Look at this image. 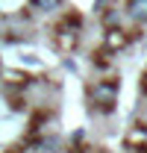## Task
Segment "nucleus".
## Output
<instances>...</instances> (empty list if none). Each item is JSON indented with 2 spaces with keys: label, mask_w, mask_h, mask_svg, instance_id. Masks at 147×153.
I'll use <instances>...</instances> for the list:
<instances>
[{
  "label": "nucleus",
  "mask_w": 147,
  "mask_h": 153,
  "mask_svg": "<svg viewBox=\"0 0 147 153\" xmlns=\"http://www.w3.org/2000/svg\"><path fill=\"white\" fill-rule=\"evenodd\" d=\"M127 15L135 24H147V0H127Z\"/></svg>",
  "instance_id": "20e7f679"
},
{
  "label": "nucleus",
  "mask_w": 147,
  "mask_h": 153,
  "mask_svg": "<svg viewBox=\"0 0 147 153\" xmlns=\"http://www.w3.org/2000/svg\"><path fill=\"white\" fill-rule=\"evenodd\" d=\"M118 91H121V82L118 79H94L88 85V100L97 112H112L115 103H118Z\"/></svg>",
  "instance_id": "f257e3e1"
},
{
  "label": "nucleus",
  "mask_w": 147,
  "mask_h": 153,
  "mask_svg": "<svg viewBox=\"0 0 147 153\" xmlns=\"http://www.w3.org/2000/svg\"><path fill=\"white\" fill-rule=\"evenodd\" d=\"M141 91L147 94V74H144V79H141Z\"/></svg>",
  "instance_id": "0eeeda50"
},
{
  "label": "nucleus",
  "mask_w": 147,
  "mask_h": 153,
  "mask_svg": "<svg viewBox=\"0 0 147 153\" xmlns=\"http://www.w3.org/2000/svg\"><path fill=\"white\" fill-rule=\"evenodd\" d=\"M144 141H147V127H144V124H135V127L127 133V144L135 150V147H138V144H144Z\"/></svg>",
  "instance_id": "39448f33"
},
{
  "label": "nucleus",
  "mask_w": 147,
  "mask_h": 153,
  "mask_svg": "<svg viewBox=\"0 0 147 153\" xmlns=\"http://www.w3.org/2000/svg\"><path fill=\"white\" fill-rule=\"evenodd\" d=\"M53 44L62 53H74L76 50V44H79V15H68L53 30Z\"/></svg>",
  "instance_id": "f03ea898"
},
{
  "label": "nucleus",
  "mask_w": 147,
  "mask_h": 153,
  "mask_svg": "<svg viewBox=\"0 0 147 153\" xmlns=\"http://www.w3.org/2000/svg\"><path fill=\"white\" fill-rule=\"evenodd\" d=\"M129 44V33L127 30H121V27H109L106 30V36H103V50L106 53H118V50H124Z\"/></svg>",
  "instance_id": "7ed1b4c3"
},
{
  "label": "nucleus",
  "mask_w": 147,
  "mask_h": 153,
  "mask_svg": "<svg viewBox=\"0 0 147 153\" xmlns=\"http://www.w3.org/2000/svg\"><path fill=\"white\" fill-rule=\"evenodd\" d=\"M30 6L38 9V12H53V9L62 6V0H30Z\"/></svg>",
  "instance_id": "423d86ee"
}]
</instances>
